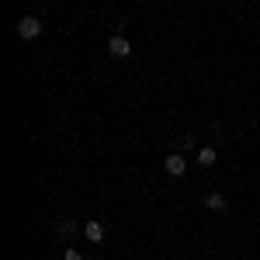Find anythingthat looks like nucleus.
Instances as JSON below:
<instances>
[{"instance_id": "f257e3e1", "label": "nucleus", "mask_w": 260, "mask_h": 260, "mask_svg": "<svg viewBox=\"0 0 260 260\" xmlns=\"http://www.w3.org/2000/svg\"><path fill=\"white\" fill-rule=\"evenodd\" d=\"M14 31H18V39L31 42V39H39V35H42V21L28 14V18H21L18 24H14Z\"/></svg>"}, {"instance_id": "f03ea898", "label": "nucleus", "mask_w": 260, "mask_h": 260, "mask_svg": "<svg viewBox=\"0 0 260 260\" xmlns=\"http://www.w3.org/2000/svg\"><path fill=\"white\" fill-rule=\"evenodd\" d=\"M108 52H111L115 59H128V56H132V42L125 39V35H111V39H108Z\"/></svg>"}, {"instance_id": "7ed1b4c3", "label": "nucleus", "mask_w": 260, "mask_h": 260, "mask_svg": "<svg viewBox=\"0 0 260 260\" xmlns=\"http://www.w3.org/2000/svg\"><path fill=\"white\" fill-rule=\"evenodd\" d=\"M163 170H167L170 177H180V174L187 170V160H184V153H170V156L163 160Z\"/></svg>"}, {"instance_id": "20e7f679", "label": "nucleus", "mask_w": 260, "mask_h": 260, "mask_svg": "<svg viewBox=\"0 0 260 260\" xmlns=\"http://www.w3.org/2000/svg\"><path fill=\"white\" fill-rule=\"evenodd\" d=\"M83 236L90 243H101L104 240V225H101V222H87V225H83Z\"/></svg>"}, {"instance_id": "39448f33", "label": "nucleus", "mask_w": 260, "mask_h": 260, "mask_svg": "<svg viewBox=\"0 0 260 260\" xmlns=\"http://www.w3.org/2000/svg\"><path fill=\"white\" fill-rule=\"evenodd\" d=\"M205 205H208L212 212H225V205H229V201H225V194L212 191V194H205Z\"/></svg>"}, {"instance_id": "423d86ee", "label": "nucleus", "mask_w": 260, "mask_h": 260, "mask_svg": "<svg viewBox=\"0 0 260 260\" xmlns=\"http://www.w3.org/2000/svg\"><path fill=\"white\" fill-rule=\"evenodd\" d=\"M215 160H219V156H215V149H212V146L198 149V167H205V170H208V167H215Z\"/></svg>"}, {"instance_id": "0eeeda50", "label": "nucleus", "mask_w": 260, "mask_h": 260, "mask_svg": "<svg viewBox=\"0 0 260 260\" xmlns=\"http://www.w3.org/2000/svg\"><path fill=\"white\" fill-rule=\"evenodd\" d=\"M56 233H59L62 240H66V236H73V233H77V222H73V219H62L59 225H56Z\"/></svg>"}, {"instance_id": "6e6552de", "label": "nucleus", "mask_w": 260, "mask_h": 260, "mask_svg": "<svg viewBox=\"0 0 260 260\" xmlns=\"http://www.w3.org/2000/svg\"><path fill=\"white\" fill-rule=\"evenodd\" d=\"M177 146H180V149H187V153H191V149H194V136H191V132H187V136H180V139H177Z\"/></svg>"}, {"instance_id": "1a4fd4ad", "label": "nucleus", "mask_w": 260, "mask_h": 260, "mask_svg": "<svg viewBox=\"0 0 260 260\" xmlns=\"http://www.w3.org/2000/svg\"><path fill=\"white\" fill-rule=\"evenodd\" d=\"M66 260H83V253H77V250L70 246V250H66Z\"/></svg>"}]
</instances>
